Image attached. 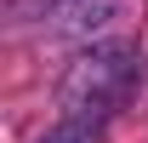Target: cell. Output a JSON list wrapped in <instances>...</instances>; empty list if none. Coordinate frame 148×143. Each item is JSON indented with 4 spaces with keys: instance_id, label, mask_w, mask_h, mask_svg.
Here are the masks:
<instances>
[{
    "instance_id": "cell-1",
    "label": "cell",
    "mask_w": 148,
    "mask_h": 143,
    "mask_svg": "<svg viewBox=\"0 0 148 143\" xmlns=\"http://www.w3.org/2000/svg\"><path fill=\"white\" fill-rule=\"evenodd\" d=\"M46 143H86V132H80V126H63V132H51Z\"/></svg>"
}]
</instances>
